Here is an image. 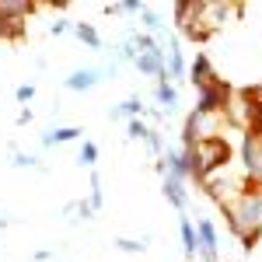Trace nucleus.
I'll use <instances>...</instances> for the list:
<instances>
[{
    "mask_svg": "<svg viewBox=\"0 0 262 262\" xmlns=\"http://www.w3.org/2000/svg\"><path fill=\"white\" fill-rule=\"evenodd\" d=\"M175 25H179L192 42H206L210 39V28L203 25L200 4H196V0H179V4H175Z\"/></svg>",
    "mask_w": 262,
    "mask_h": 262,
    "instance_id": "7ed1b4c3",
    "label": "nucleus"
},
{
    "mask_svg": "<svg viewBox=\"0 0 262 262\" xmlns=\"http://www.w3.org/2000/svg\"><path fill=\"white\" fill-rule=\"evenodd\" d=\"M21 32H25V21H7V18H0V39H18Z\"/></svg>",
    "mask_w": 262,
    "mask_h": 262,
    "instance_id": "aec40b11",
    "label": "nucleus"
},
{
    "mask_svg": "<svg viewBox=\"0 0 262 262\" xmlns=\"http://www.w3.org/2000/svg\"><path fill=\"white\" fill-rule=\"evenodd\" d=\"M77 161H81L84 168H95V164H98V143L84 140V143H81V154H77Z\"/></svg>",
    "mask_w": 262,
    "mask_h": 262,
    "instance_id": "a211bd4d",
    "label": "nucleus"
},
{
    "mask_svg": "<svg viewBox=\"0 0 262 262\" xmlns=\"http://www.w3.org/2000/svg\"><path fill=\"white\" fill-rule=\"evenodd\" d=\"M116 248H119V252H129V255H137V252H143L147 245H143V242H133V238H119V242H116Z\"/></svg>",
    "mask_w": 262,
    "mask_h": 262,
    "instance_id": "4be33fe9",
    "label": "nucleus"
},
{
    "mask_svg": "<svg viewBox=\"0 0 262 262\" xmlns=\"http://www.w3.org/2000/svg\"><path fill=\"white\" fill-rule=\"evenodd\" d=\"M189 81L196 84V91H203V88H210V84H217V81H221L206 53H196V60H192V67H189Z\"/></svg>",
    "mask_w": 262,
    "mask_h": 262,
    "instance_id": "0eeeda50",
    "label": "nucleus"
},
{
    "mask_svg": "<svg viewBox=\"0 0 262 262\" xmlns=\"http://www.w3.org/2000/svg\"><path fill=\"white\" fill-rule=\"evenodd\" d=\"M242 168L252 182L259 179V171H262V129L259 133H248V129L242 133Z\"/></svg>",
    "mask_w": 262,
    "mask_h": 262,
    "instance_id": "39448f33",
    "label": "nucleus"
},
{
    "mask_svg": "<svg viewBox=\"0 0 262 262\" xmlns=\"http://www.w3.org/2000/svg\"><path fill=\"white\" fill-rule=\"evenodd\" d=\"M126 137H129V140H147L150 129H147V122H143V119H129V122H126Z\"/></svg>",
    "mask_w": 262,
    "mask_h": 262,
    "instance_id": "6ab92c4d",
    "label": "nucleus"
},
{
    "mask_svg": "<svg viewBox=\"0 0 262 262\" xmlns=\"http://www.w3.org/2000/svg\"><path fill=\"white\" fill-rule=\"evenodd\" d=\"M182 150L189 158V179H196V182L213 179V171L227 168L231 158H234L227 137H206V140H196L192 147H182Z\"/></svg>",
    "mask_w": 262,
    "mask_h": 262,
    "instance_id": "f03ea898",
    "label": "nucleus"
},
{
    "mask_svg": "<svg viewBox=\"0 0 262 262\" xmlns=\"http://www.w3.org/2000/svg\"><path fill=\"white\" fill-rule=\"evenodd\" d=\"M161 192H164V200L171 203L175 210H185V206H189V192H185V182L175 179V175H164Z\"/></svg>",
    "mask_w": 262,
    "mask_h": 262,
    "instance_id": "1a4fd4ad",
    "label": "nucleus"
},
{
    "mask_svg": "<svg viewBox=\"0 0 262 262\" xmlns=\"http://www.w3.org/2000/svg\"><path fill=\"white\" fill-rule=\"evenodd\" d=\"M143 112H147V105L133 95V98H126L122 105H116V108H112V119H140Z\"/></svg>",
    "mask_w": 262,
    "mask_h": 262,
    "instance_id": "2eb2a0df",
    "label": "nucleus"
},
{
    "mask_svg": "<svg viewBox=\"0 0 262 262\" xmlns=\"http://www.w3.org/2000/svg\"><path fill=\"white\" fill-rule=\"evenodd\" d=\"M14 168H35V158H32V154H21V150H14Z\"/></svg>",
    "mask_w": 262,
    "mask_h": 262,
    "instance_id": "b1692460",
    "label": "nucleus"
},
{
    "mask_svg": "<svg viewBox=\"0 0 262 262\" xmlns=\"http://www.w3.org/2000/svg\"><path fill=\"white\" fill-rule=\"evenodd\" d=\"M154 95H158V105H161V112H175V105H179V91H175V84L161 77L158 88H154Z\"/></svg>",
    "mask_w": 262,
    "mask_h": 262,
    "instance_id": "ddd939ff",
    "label": "nucleus"
},
{
    "mask_svg": "<svg viewBox=\"0 0 262 262\" xmlns=\"http://www.w3.org/2000/svg\"><path fill=\"white\" fill-rule=\"evenodd\" d=\"M101 74H105V70H98V67L74 70V74L63 81V88H67V91H77V95H81V91H91V88H98V84H101Z\"/></svg>",
    "mask_w": 262,
    "mask_h": 262,
    "instance_id": "6e6552de",
    "label": "nucleus"
},
{
    "mask_svg": "<svg viewBox=\"0 0 262 262\" xmlns=\"http://www.w3.org/2000/svg\"><path fill=\"white\" fill-rule=\"evenodd\" d=\"M18 122H21V126H25V122H32V108H21V112H18Z\"/></svg>",
    "mask_w": 262,
    "mask_h": 262,
    "instance_id": "a878e982",
    "label": "nucleus"
},
{
    "mask_svg": "<svg viewBox=\"0 0 262 262\" xmlns=\"http://www.w3.org/2000/svg\"><path fill=\"white\" fill-rule=\"evenodd\" d=\"M91 210H101V203H105V196H101V179H98V171H91Z\"/></svg>",
    "mask_w": 262,
    "mask_h": 262,
    "instance_id": "412c9836",
    "label": "nucleus"
},
{
    "mask_svg": "<svg viewBox=\"0 0 262 262\" xmlns=\"http://www.w3.org/2000/svg\"><path fill=\"white\" fill-rule=\"evenodd\" d=\"M81 126H56L49 133H42V147H60V143H70V140H81Z\"/></svg>",
    "mask_w": 262,
    "mask_h": 262,
    "instance_id": "9b49d317",
    "label": "nucleus"
},
{
    "mask_svg": "<svg viewBox=\"0 0 262 262\" xmlns=\"http://www.w3.org/2000/svg\"><path fill=\"white\" fill-rule=\"evenodd\" d=\"M227 98H231V88H227L224 81H217V84H210V88H203V91H196V108H192V112H203V116H224Z\"/></svg>",
    "mask_w": 262,
    "mask_h": 262,
    "instance_id": "20e7f679",
    "label": "nucleus"
},
{
    "mask_svg": "<svg viewBox=\"0 0 262 262\" xmlns=\"http://www.w3.org/2000/svg\"><path fill=\"white\" fill-rule=\"evenodd\" d=\"M74 35H77L88 49H101V35L95 32V25H88V21H74Z\"/></svg>",
    "mask_w": 262,
    "mask_h": 262,
    "instance_id": "dca6fc26",
    "label": "nucleus"
},
{
    "mask_svg": "<svg viewBox=\"0 0 262 262\" xmlns=\"http://www.w3.org/2000/svg\"><path fill=\"white\" fill-rule=\"evenodd\" d=\"M14 98H18L21 105H28V101L35 98V84H21L18 91H14Z\"/></svg>",
    "mask_w": 262,
    "mask_h": 262,
    "instance_id": "5701e85b",
    "label": "nucleus"
},
{
    "mask_svg": "<svg viewBox=\"0 0 262 262\" xmlns=\"http://www.w3.org/2000/svg\"><path fill=\"white\" fill-rule=\"evenodd\" d=\"M179 234H182V252L189 259H196V248H200V242H196V224L189 221V217H179Z\"/></svg>",
    "mask_w": 262,
    "mask_h": 262,
    "instance_id": "4468645a",
    "label": "nucleus"
},
{
    "mask_svg": "<svg viewBox=\"0 0 262 262\" xmlns=\"http://www.w3.org/2000/svg\"><path fill=\"white\" fill-rule=\"evenodd\" d=\"M196 242H200V248H196V255H200L203 262H217V245H221V238H217V227H213V221H196Z\"/></svg>",
    "mask_w": 262,
    "mask_h": 262,
    "instance_id": "423d86ee",
    "label": "nucleus"
},
{
    "mask_svg": "<svg viewBox=\"0 0 262 262\" xmlns=\"http://www.w3.org/2000/svg\"><path fill=\"white\" fill-rule=\"evenodd\" d=\"M143 7H147L143 0H122V4H108L105 14H140Z\"/></svg>",
    "mask_w": 262,
    "mask_h": 262,
    "instance_id": "f3484780",
    "label": "nucleus"
},
{
    "mask_svg": "<svg viewBox=\"0 0 262 262\" xmlns=\"http://www.w3.org/2000/svg\"><path fill=\"white\" fill-rule=\"evenodd\" d=\"M168 60H164V70H168V77H185V56H182V49H179V39L175 35H168Z\"/></svg>",
    "mask_w": 262,
    "mask_h": 262,
    "instance_id": "9d476101",
    "label": "nucleus"
},
{
    "mask_svg": "<svg viewBox=\"0 0 262 262\" xmlns=\"http://www.w3.org/2000/svg\"><path fill=\"white\" fill-rule=\"evenodd\" d=\"M221 210H224V217H227L231 234L242 242L245 252H252L255 242H259V234H262V192L255 185H245L238 196L221 203Z\"/></svg>",
    "mask_w": 262,
    "mask_h": 262,
    "instance_id": "f257e3e1",
    "label": "nucleus"
},
{
    "mask_svg": "<svg viewBox=\"0 0 262 262\" xmlns=\"http://www.w3.org/2000/svg\"><path fill=\"white\" fill-rule=\"evenodd\" d=\"M70 28H74V25H70L67 18H56L53 25H49V32H53V35H63V32H70Z\"/></svg>",
    "mask_w": 262,
    "mask_h": 262,
    "instance_id": "393cba45",
    "label": "nucleus"
},
{
    "mask_svg": "<svg viewBox=\"0 0 262 262\" xmlns=\"http://www.w3.org/2000/svg\"><path fill=\"white\" fill-rule=\"evenodd\" d=\"M32 11H35V4H28V0H0V18L7 21H25Z\"/></svg>",
    "mask_w": 262,
    "mask_h": 262,
    "instance_id": "f8f14e48",
    "label": "nucleus"
}]
</instances>
